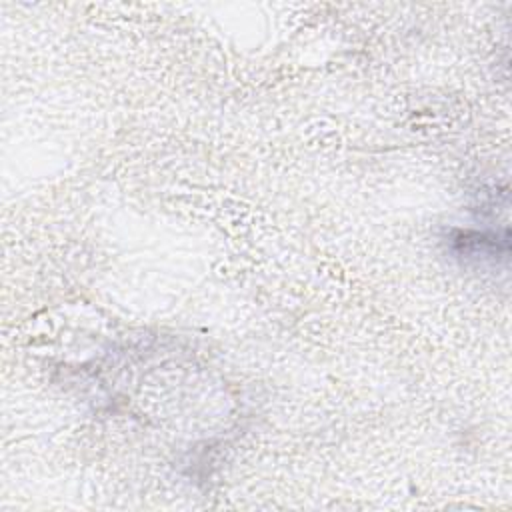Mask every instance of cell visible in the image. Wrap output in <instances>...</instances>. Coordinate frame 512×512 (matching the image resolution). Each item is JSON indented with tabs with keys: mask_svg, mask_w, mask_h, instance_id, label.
Returning a JSON list of instances; mask_svg holds the SVG:
<instances>
[{
	"mask_svg": "<svg viewBox=\"0 0 512 512\" xmlns=\"http://www.w3.org/2000/svg\"><path fill=\"white\" fill-rule=\"evenodd\" d=\"M446 246L454 258L462 264H498L506 262L510 254V232L508 228L498 232H478V230H450L446 236Z\"/></svg>",
	"mask_w": 512,
	"mask_h": 512,
	"instance_id": "cell-1",
	"label": "cell"
}]
</instances>
